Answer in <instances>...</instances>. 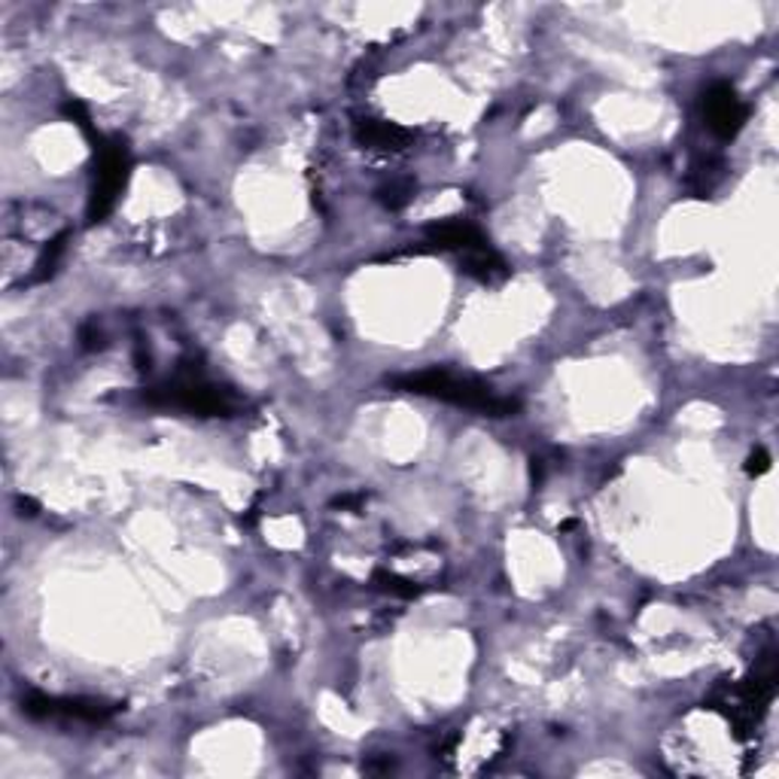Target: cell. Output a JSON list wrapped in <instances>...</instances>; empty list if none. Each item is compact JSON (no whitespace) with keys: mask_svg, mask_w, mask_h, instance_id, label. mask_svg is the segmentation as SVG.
Masks as SVG:
<instances>
[{"mask_svg":"<svg viewBox=\"0 0 779 779\" xmlns=\"http://www.w3.org/2000/svg\"><path fill=\"white\" fill-rule=\"evenodd\" d=\"M393 387L402 393H414V397L438 399V402H448L457 409L476 411V414H488V417H512L518 414L520 402L512 397H500L493 393L491 387L479 378H469V375H457L451 369H424V371H409V375H399L393 378Z\"/></svg>","mask_w":779,"mask_h":779,"instance_id":"cell-1","label":"cell"},{"mask_svg":"<svg viewBox=\"0 0 779 779\" xmlns=\"http://www.w3.org/2000/svg\"><path fill=\"white\" fill-rule=\"evenodd\" d=\"M144 402H150L156 409H177L186 414H202V417H226L238 409L232 390H222L219 383L207 381L205 371L190 363L177 366V371L162 383L144 390Z\"/></svg>","mask_w":779,"mask_h":779,"instance_id":"cell-2","label":"cell"},{"mask_svg":"<svg viewBox=\"0 0 779 779\" xmlns=\"http://www.w3.org/2000/svg\"><path fill=\"white\" fill-rule=\"evenodd\" d=\"M131 174V152L125 147L123 137H98L95 140V180L85 205V219L101 222L110 217L119 195L125 192Z\"/></svg>","mask_w":779,"mask_h":779,"instance_id":"cell-3","label":"cell"},{"mask_svg":"<svg viewBox=\"0 0 779 779\" xmlns=\"http://www.w3.org/2000/svg\"><path fill=\"white\" fill-rule=\"evenodd\" d=\"M119 710H123L119 703L101 698H55V695H43V691H27V698H22V712L37 722L104 725Z\"/></svg>","mask_w":779,"mask_h":779,"instance_id":"cell-4","label":"cell"},{"mask_svg":"<svg viewBox=\"0 0 779 779\" xmlns=\"http://www.w3.org/2000/svg\"><path fill=\"white\" fill-rule=\"evenodd\" d=\"M700 110H703V119L710 125L712 135H719L722 140L737 137L740 128L749 119V107L731 82H712L703 92Z\"/></svg>","mask_w":779,"mask_h":779,"instance_id":"cell-5","label":"cell"},{"mask_svg":"<svg viewBox=\"0 0 779 779\" xmlns=\"http://www.w3.org/2000/svg\"><path fill=\"white\" fill-rule=\"evenodd\" d=\"M424 244H429V250H442V253H457L463 260L469 253L488 247V238L469 219H442V222L426 226Z\"/></svg>","mask_w":779,"mask_h":779,"instance_id":"cell-6","label":"cell"},{"mask_svg":"<svg viewBox=\"0 0 779 779\" xmlns=\"http://www.w3.org/2000/svg\"><path fill=\"white\" fill-rule=\"evenodd\" d=\"M356 140L366 147V150L375 152H402L405 147H411V135L409 128H402L397 123H383V119H363L356 123Z\"/></svg>","mask_w":779,"mask_h":779,"instance_id":"cell-7","label":"cell"},{"mask_svg":"<svg viewBox=\"0 0 779 779\" xmlns=\"http://www.w3.org/2000/svg\"><path fill=\"white\" fill-rule=\"evenodd\" d=\"M460 262H463V272L469 274V277H476L479 284H488V287L503 284V280L508 277L506 260H503L491 244L481 247V250H476V253H469V256H463Z\"/></svg>","mask_w":779,"mask_h":779,"instance_id":"cell-8","label":"cell"},{"mask_svg":"<svg viewBox=\"0 0 779 779\" xmlns=\"http://www.w3.org/2000/svg\"><path fill=\"white\" fill-rule=\"evenodd\" d=\"M722 171H725V164L719 162V159H712V156H707L703 162L691 168V186H695V192H698L700 198L710 195V192L719 186Z\"/></svg>","mask_w":779,"mask_h":779,"instance_id":"cell-9","label":"cell"},{"mask_svg":"<svg viewBox=\"0 0 779 779\" xmlns=\"http://www.w3.org/2000/svg\"><path fill=\"white\" fill-rule=\"evenodd\" d=\"M371 582H375L381 591H387V594H393V597H405V600L424 594V585L411 582V578H405V575L387 573V570H378V573L371 575Z\"/></svg>","mask_w":779,"mask_h":779,"instance_id":"cell-10","label":"cell"},{"mask_svg":"<svg viewBox=\"0 0 779 779\" xmlns=\"http://www.w3.org/2000/svg\"><path fill=\"white\" fill-rule=\"evenodd\" d=\"M411 195H414V183L411 180H393L383 190H378V202L383 207H390V210H399V207L409 205Z\"/></svg>","mask_w":779,"mask_h":779,"instance_id":"cell-11","label":"cell"},{"mask_svg":"<svg viewBox=\"0 0 779 779\" xmlns=\"http://www.w3.org/2000/svg\"><path fill=\"white\" fill-rule=\"evenodd\" d=\"M61 110H65V116H68V119H73V123L80 125L85 135H92V116H89V110H85V104H82V101H68V104H65Z\"/></svg>","mask_w":779,"mask_h":779,"instance_id":"cell-12","label":"cell"},{"mask_svg":"<svg viewBox=\"0 0 779 779\" xmlns=\"http://www.w3.org/2000/svg\"><path fill=\"white\" fill-rule=\"evenodd\" d=\"M767 469H770V454H767L765 448H755V451L749 454V460H746V472L758 479V476H765Z\"/></svg>","mask_w":779,"mask_h":779,"instance_id":"cell-13","label":"cell"}]
</instances>
